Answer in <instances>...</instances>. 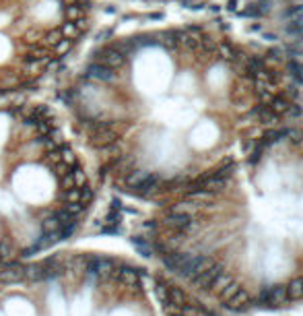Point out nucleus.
Returning a JSON list of instances; mask_svg holds the SVG:
<instances>
[{"label":"nucleus","mask_w":303,"mask_h":316,"mask_svg":"<svg viewBox=\"0 0 303 316\" xmlns=\"http://www.w3.org/2000/svg\"><path fill=\"white\" fill-rule=\"evenodd\" d=\"M105 224L118 228V224H120V213H118V211H109V213H107V219H105Z\"/></svg>","instance_id":"44"},{"label":"nucleus","mask_w":303,"mask_h":316,"mask_svg":"<svg viewBox=\"0 0 303 316\" xmlns=\"http://www.w3.org/2000/svg\"><path fill=\"white\" fill-rule=\"evenodd\" d=\"M146 176H148V172H132V174L126 178V182H128L130 186H138Z\"/></svg>","instance_id":"35"},{"label":"nucleus","mask_w":303,"mask_h":316,"mask_svg":"<svg viewBox=\"0 0 303 316\" xmlns=\"http://www.w3.org/2000/svg\"><path fill=\"white\" fill-rule=\"evenodd\" d=\"M58 29H60V34H62V38H64V40H74V38L81 34V31L77 29V25H74L72 21H66V23H62V25H60Z\"/></svg>","instance_id":"20"},{"label":"nucleus","mask_w":303,"mask_h":316,"mask_svg":"<svg viewBox=\"0 0 303 316\" xmlns=\"http://www.w3.org/2000/svg\"><path fill=\"white\" fill-rule=\"evenodd\" d=\"M190 259V255H179V252H171V255H165L163 257V263L169 271L173 273H179V269L186 265V261Z\"/></svg>","instance_id":"12"},{"label":"nucleus","mask_w":303,"mask_h":316,"mask_svg":"<svg viewBox=\"0 0 303 316\" xmlns=\"http://www.w3.org/2000/svg\"><path fill=\"white\" fill-rule=\"evenodd\" d=\"M72 180H74V186L77 188H81V186H85V182H87V178H85V172L79 168V166H72Z\"/></svg>","instance_id":"27"},{"label":"nucleus","mask_w":303,"mask_h":316,"mask_svg":"<svg viewBox=\"0 0 303 316\" xmlns=\"http://www.w3.org/2000/svg\"><path fill=\"white\" fill-rule=\"evenodd\" d=\"M113 271V261L105 257H91L87 261V273L89 275H97V277H107Z\"/></svg>","instance_id":"3"},{"label":"nucleus","mask_w":303,"mask_h":316,"mask_svg":"<svg viewBox=\"0 0 303 316\" xmlns=\"http://www.w3.org/2000/svg\"><path fill=\"white\" fill-rule=\"evenodd\" d=\"M77 5H79L81 9H83V7L89 9V7H91V0H77Z\"/></svg>","instance_id":"49"},{"label":"nucleus","mask_w":303,"mask_h":316,"mask_svg":"<svg viewBox=\"0 0 303 316\" xmlns=\"http://www.w3.org/2000/svg\"><path fill=\"white\" fill-rule=\"evenodd\" d=\"M231 281H233V279H231L229 275H223V273H221V275H219V277L213 281V286H210V288H213V290H219V292H221L225 286H229Z\"/></svg>","instance_id":"33"},{"label":"nucleus","mask_w":303,"mask_h":316,"mask_svg":"<svg viewBox=\"0 0 303 316\" xmlns=\"http://www.w3.org/2000/svg\"><path fill=\"white\" fill-rule=\"evenodd\" d=\"M248 304H250V294L246 292V290H239L231 300H227V308H231V310H246L248 308Z\"/></svg>","instance_id":"13"},{"label":"nucleus","mask_w":303,"mask_h":316,"mask_svg":"<svg viewBox=\"0 0 303 316\" xmlns=\"http://www.w3.org/2000/svg\"><path fill=\"white\" fill-rule=\"evenodd\" d=\"M62 199L66 201V203H81V191L79 188H68V191H64L62 193Z\"/></svg>","instance_id":"29"},{"label":"nucleus","mask_w":303,"mask_h":316,"mask_svg":"<svg viewBox=\"0 0 303 316\" xmlns=\"http://www.w3.org/2000/svg\"><path fill=\"white\" fill-rule=\"evenodd\" d=\"M46 56H48V50L46 48H33L31 52L25 56V62H29V60H44Z\"/></svg>","instance_id":"32"},{"label":"nucleus","mask_w":303,"mask_h":316,"mask_svg":"<svg viewBox=\"0 0 303 316\" xmlns=\"http://www.w3.org/2000/svg\"><path fill=\"white\" fill-rule=\"evenodd\" d=\"M48 162H50V164H54V166L62 162V155H60V151H58V149L48 151Z\"/></svg>","instance_id":"43"},{"label":"nucleus","mask_w":303,"mask_h":316,"mask_svg":"<svg viewBox=\"0 0 303 316\" xmlns=\"http://www.w3.org/2000/svg\"><path fill=\"white\" fill-rule=\"evenodd\" d=\"M120 209H122V203H120L118 199H113L111 201V211H120Z\"/></svg>","instance_id":"48"},{"label":"nucleus","mask_w":303,"mask_h":316,"mask_svg":"<svg viewBox=\"0 0 303 316\" xmlns=\"http://www.w3.org/2000/svg\"><path fill=\"white\" fill-rule=\"evenodd\" d=\"M116 141H118V133H116L113 129L95 131L93 135H91V139H89V143L93 145V147H97V149H103V147H107V145H111V143H116Z\"/></svg>","instance_id":"7"},{"label":"nucleus","mask_w":303,"mask_h":316,"mask_svg":"<svg viewBox=\"0 0 303 316\" xmlns=\"http://www.w3.org/2000/svg\"><path fill=\"white\" fill-rule=\"evenodd\" d=\"M239 290H241V288H239V283L231 281V283H229V286H225V288L221 290V300H223V302L231 300V298H233V296H235V294H237Z\"/></svg>","instance_id":"24"},{"label":"nucleus","mask_w":303,"mask_h":316,"mask_svg":"<svg viewBox=\"0 0 303 316\" xmlns=\"http://www.w3.org/2000/svg\"><path fill=\"white\" fill-rule=\"evenodd\" d=\"M244 73H246V77H250V79H264V77H268L270 73H268V69H266V65H264V60L262 58H258V56H254V58H248L246 60V65H244Z\"/></svg>","instance_id":"5"},{"label":"nucleus","mask_w":303,"mask_h":316,"mask_svg":"<svg viewBox=\"0 0 303 316\" xmlns=\"http://www.w3.org/2000/svg\"><path fill=\"white\" fill-rule=\"evenodd\" d=\"M33 87H37V81H29V83H25L21 89H25V91H29V89H33Z\"/></svg>","instance_id":"47"},{"label":"nucleus","mask_w":303,"mask_h":316,"mask_svg":"<svg viewBox=\"0 0 303 316\" xmlns=\"http://www.w3.org/2000/svg\"><path fill=\"white\" fill-rule=\"evenodd\" d=\"M165 224H167V226H171V228H175V230H188V228L192 226V215L173 211V213H169V215H167Z\"/></svg>","instance_id":"10"},{"label":"nucleus","mask_w":303,"mask_h":316,"mask_svg":"<svg viewBox=\"0 0 303 316\" xmlns=\"http://www.w3.org/2000/svg\"><path fill=\"white\" fill-rule=\"evenodd\" d=\"M155 294H157V298L161 300V304H163V306H169L167 290H165V286H163V283H157V288H155Z\"/></svg>","instance_id":"37"},{"label":"nucleus","mask_w":303,"mask_h":316,"mask_svg":"<svg viewBox=\"0 0 303 316\" xmlns=\"http://www.w3.org/2000/svg\"><path fill=\"white\" fill-rule=\"evenodd\" d=\"M254 116H258V120L260 122H266V124H277L279 122V114H275L268 106H258L256 110H254Z\"/></svg>","instance_id":"15"},{"label":"nucleus","mask_w":303,"mask_h":316,"mask_svg":"<svg viewBox=\"0 0 303 316\" xmlns=\"http://www.w3.org/2000/svg\"><path fill=\"white\" fill-rule=\"evenodd\" d=\"M210 265H213V261H210L208 257H192L186 261V265L179 269V275L186 277V279H194L196 275H200L204 269H208Z\"/></svg>","instance_id":"1"},{"label":"nucleus","mask_w":303,"mask_h":316,"mask_svg":"<svg viewBox=\"0 0 303 316\" xmlns=\"http://www.w3.org/2000/svg\"><path fill=\"white\" fill-rule=\"evenodd\" d=\"M287 298V286H277V288H270V306H281Z\"/></svg>","instance_id":"17"},{"label":"nucleus","mask_w":303,"mask_h":316,"mask_svg":"<svg viewBox=\"0 0 303 316\" xmlns=\"http://www.w3.org/2000/svg\"><path fill=\"white\" fill-rule=\"evenodd\" d=\"M25 279H29V281L46 279V267L44 265H29V267H25Z\"/></svg>","instance_id":"16"},{"label":"nucleus","mask_w":303,"mask_h":316,"mask_svg":"<svg viewBox=\"0 0 303 316\" xmlns=\"http://www.w3.org/2000/svg\"><path fill=\"white\" fill-rule=\"evenodd\" d=\"M60 228H62V224L58 221V217H56V215L46 217V219L42 221V232H44V234H58V232H60Z\"/></svg>","instance_id":"19"},{"label":"nucleus","mask_w":303,"mask_h":316,"mask_svg":"<svg viewBox=\"0 0 303 316\" xmlns=\"http://www.w3.org/2000/svg\"><path fill=\"white\" fill-rule=\"evenodd\" d=\"M91 201H93V191H91L89 186H85V191H81V203L87 207Z\"/></svg>","instance_id":"41"},{"label":"nucleus","mask_w":303,"mask_h":316,"mask_svg":"<svg viewBox=\"0 0 303 316\" xmlns=\"http://www.w3.org/2000/svg\"><path fill=\"white\" fill-rule=\"evenodd\" d=\"M66 211H68L72 217H77V215H81V213L85 211V205L79 203V201H77V203H66Z\"/></svg>","instance_id":"38"},{"label":"nucleus","mask_w":303,"mask_h":316,"mask_svg":"<svg viewBox=\"0 0 303 316\" xmlns=\"http://www.w3.org/2000/svg\"><path fill=\"white\" fill-rule=\"evenodd\" d=\"M60 184H62V188H64V191H68V188H77L74 186V180H72V174L68 172L66 176H62V178H60Z\"/></svg>","instance_id":"42"},{"label":"nucleus","mask_w":303,"mask_h":316,"mask_svg":"<svg viewBox=\"0 0 303 316\" xmlns=\"http://www.w3.org/2000/svg\"><path fill=\"white\" fill-rule=\"evenodd\" d=\"M13 255H15V250H13V246H11L9 240H3V242H0V261L7 263Z\"/></svg>","instance_id":"26"},{"label":"nucleus","mask_w":303,"mask_h":316,"mask_svg":"<svg viewBox=\"0 0 303 316\" xmlns=\"http://www.w3.org/2000/svg\"><path fill=\"white\" fill-rule=\"evenodd\" d=\"M35 131H37L40 137H48V135L52 133V122H50V120H40V122L35 124Z\"/></svg>","instance_id":"31"},{"label":"nucleus","mask_w":303,"mask_h":316,"mask_svg":"<svg viewBox=\"0 0 303 316\" xmlns=\"http://www.w3.org/2000/svg\"><path fill=\"white\" fill-rule=\"evenodd\" d=\"M85 77L95 79V81H103V83H111V81L116 79V73H113V69L103 67L101 62H95V65H89V67H87Z\"/></svg>","instance_id":"4"},{"label":"nucleus","mask_w":303,"mask_h":316,"mask_svg":"<svg viewBox=\"0 0 303 316\" xmlns=\"http://www.w3.org/2000/svg\"><path fill=\"white\" fill-rule=\"evenodd\" d=\"M221 273H223V267H221V265H217V263H213L208 269H204L200 275H196V277L192 279V286H194V288H198V290H210V286H213V281H215Z\"/></svg>","instance_id":"2"},{"label":"nucleus","mask_w":303,"mask_h":316,"mask_svg":"<svg viewBox=\"0 0 303 316\" xmlns=\"http://www.w3.org/2000/svg\"><path fill=\"white\" fill-rule=\"evenodd\" d=\"M287 298L289 300H299L303 298V279H293L287 286Z\"/></svg>","instance_id":"18"},{"label":"nucleus","mask_w":303,"mask_h":316,"mask_svg":"<svg viewBox=\"0 0 303 316\" xmlns=\"http://www.w3.org/2000/svg\"><path fill=\"white\" fill-rule=\"evenodd\" d=\"M116 277L122 281V283H126V286H138V271L136 269H130V267H122L118 273H116Z\"/></svg>","instance_id":"14"},{"label":"nucleus","mask_w":303,"mask_h":316,"mask_svg":"<svg viewBox=\"0 0 303 316\" xmlns=\"http://www.w3.org/2000/svg\"><path fill=\"white\" fill-rule=\"evenodd\" d=\"M101 65L103 67H109V69H120V67H124V62H126V54H122L118 48H107L101 52Z\"/></svg>","instance_id":"6"},{"label":"nucleus","mask_w":303,"mask_h":316,"mask_svg":"<svg viewBox=\"0 0 303 316\" xmlns=\"http://www.w3.org/2000/svg\"><path fill=\"white\" fill-rule=\"evenodd\" d=\"M289 71L293 73V77H295L297 83H303V67L299 65V62L291 60V62H289Z\"/></svg>","instance_id":"30"},{"label":"nucleus","mask_w":303,"mask_h":316,"mask_svg":"<svg viewBox=\"0 0 303 316\" xmlns=\"http://www.w3.org/2000/svg\"><path fill=\"white\" fill-rule=\"evenodd\" d=\"M70 172V166L68 164H64V162H60V164H56V174L62 178V176H66Z\"/></svg>","instance_id":"45"},{"label":"nucleus","mask_w":303,"mask_h":316,"mask_svg":"<svg viewBox=\"0 0 303 316\" xmlns=\"http://www.w3.org/2000/svg\"><path fill=\"white\" fill-rule=\"evenodd\" d=\"M37 40H40V31H35V29H29L27 34L23 36V42L25 44H35Z\"/></svg>","instance_id":"39"},{"label":"nucleus","mask_w":303,"mask_h":316,"mask_svg":"<svg viewBox=\"0 0 303 316\" xmlns=\"http://www.w3.org/2000/svg\"><path fill=\"white\" fill-rule=\"evenodd\" d=\"M44 40H46V44H48V46H52V48H54L60 40H64V38H62V34H60V29H54V31H50V34H46V38H44Z\"/></svg>","instance_id":"34"},{"label":"nucleus","mask_w":303,"mask_h":316,"mask_svg":"<svg viewBox=\"0 0 303 316\" xmlns=\"http://www.w3.org/2000/svg\"><path fill=\"white\" fill-rule=\"evenodd\" d=\"M54 215L58 217V221H60V224H62V226H64V224H68V221H72V219H74V217H72V215H70V213H68L66 209H62V211H56Z\"/></svg>","instance_id":"40"},{"label":"nucleus","mask_w":303,"mask_h":316,"mask_svg":"<svg viewBox=\"0 0 303 316\" xmlns=\"http://www.w3.org/2000/svg\"><path fill=\"white\" fill-rule=\"evenodd\" d=\"M62 3H64V5H74L77 0H62Z\"/></svg>","instance_id":"51"},{"label":"nucleus","mask_w":303,"mask_h":316,"mask_svg":"<svg viewBox=\"0 0 303 316\" xmlns=\"http://www.w3.org/2000/svg\"><path fill=\"white\" fill-rule=\"evenodd\" d=\"M217 56L221 60H227V62H239V60H244V54H239V50L229 44V42H223L217 46Z\"/></svg>","instance_id":"9"},{"label":"nucleus","mask_w":303,"mask_h":316,"mask_svg":"<svg viewBox=\"0 0 303 316\" xmlns=\"http://www.w3.org/2000/svg\"><path fill=\"white\" fill-rule=\"evenodd\" d=\"M130 242H132V246L138 248V252H140L142 257H150V255H153V248H150V244H148L144 238L134 236V238H130Z\"/></svg>","instance_id":"21"},{"label":"nucleus","mask_w":303,"mask_h":316,"mask_svg":"<svg viewBox=\"0 0 303 316\" xmlns=\"http://www.w3.org/2000/svg\"><path fill=\"white\" fill-rule=\"evenodd\" d=\"M40 120H42V118H37L35 114H29V116H25V120H23V122H25L27 126H35Z\"/></svg>","instance_id":"46"},{"label":"nucleus","mask_w":303,"mask_h":316,"mask_svg":"<svg viewBox=\"0 0 303 316\" xmlns=\"http://www.w3.org/2000/svg\"><path fill=\"white\" fill-rule=\"evenodd\" d=\"M60 155H62V162H64V164L77 166V157H74V153H72L70 147H62V149H60Z\"/></svg>","instance_id":"28"},{"label":"nucleus","mask_w":303,"mask_h":316,"mask_svg":"<svg viewBox=\"0 0 303 316\" xmlns=\"http://www.w3.org/2000/svg\"><path fill=\"white\" fill-rule=\"evenodd\" d=\"M44 62H46V58H44V60H29L27 67H25V71H27V73H40V71L44 69Z\"/></svg>","instance_id":"36"},{"label":"nucleus","mask_w":303,"mask_h":316,"mask_svg":"<svg viewBox=\"0 0 303 316\" xmlns=\"http://www.w3.org/2000/svg\"><path fill=\"white\" fill-rule=\"evenodd\" d=\"M70 48H72V40H60V42L54 46V54H56V58H62V54H66Z\"/></svg>","instance_id":"25"},{"label":"nucleus","mask_w":303,"mask_h":316,"mask_svg":"<svg viewBox=\"0 0 303 316\" xmlns=\"http://www.w3.org/2000/svg\"><path fill=\"white\" fill-rule=\"evenodd\" d=\"M25 279V267H21L19 263H9L7 269L0 271V281L3 283H19Z\"/></svg>","instance_id":"8"},{"label":"nucleus","mask_w":303,"mask_h":316,"mask_svg":"<svg viewBox=\"0 0 303 316\" xmlns=\"http://www.w3.org/2000/svg\"><path fill=\"white\" fill-rule=\"evenodd\" d=\"M268 108L275 112V114H279V116H285V114H291L293 104H291L285 96H272V98L268 100Z\"/></svg>","instance_id":"11"},{"label":"nucleus","mask_w":303,"mask_h":316,"mask_svg":"<svg viewBox=\"0 0 303 316\" xmlns=\"http://www.w3.org/2000/svg\"><path fill=\"white\" fill-rule=\"evenodd\" d=\"M167 298H169V304H175V306H184L186 304V294L181 292L179 288H169Z\"/></svg>","instance_id":"22"},{"label":"nucleus","mask_w":303,"mask_h":316,"mask_svg":"<svg viewBox=\"0 0 303 316\" xmlns=\"http://www.w3.org/2000/svg\"><path fill=\"white\" fill-rule=\"evenodd\" d=\"M235 5H237V0H229V11H235Z\"/></svg>","instance_id":"50"},{"label":"nucleus","mask_w":303,"mask_h":316,"mask_svg":"<svg viewBox=\"0 0 303 316\" xmlns=\"http://www.w3.org/2000/svg\"><path fill=\"white\" fill-rule=\"evenodd\" d=\"M64 15H66V21H77L83 17V9L74 3V5H66L64 7Z\"/></svg>","instance_id":"23"}]
</instances>
